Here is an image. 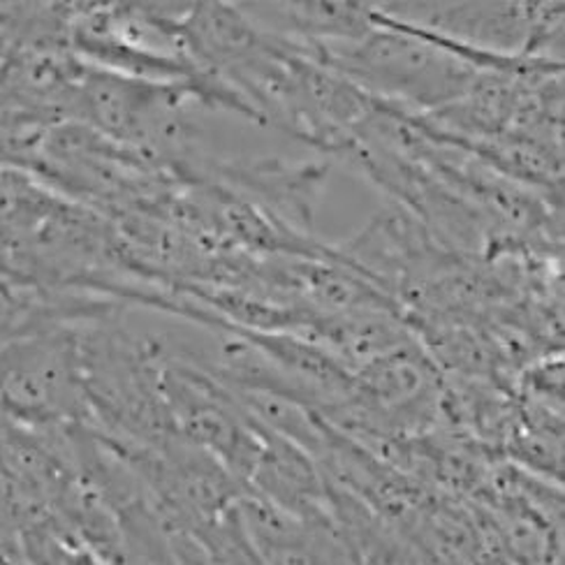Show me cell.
Listing matches in <instances>:
<instances>
[{"instance_id":"cell-4","label":"cell","mask_w":565,"mask_h":565,"mask_svg":"<svg viewBox=\"0 0 565 565\" xmlns=\"http://www.w3.org/2000/svg\"><path fill=\"white\" fill-rule=\"evenodd\" d=\"M280 21L278 35L309 42H360L375 26L364 3H271L253 6Z\"/></svg>"},{"instance_id":"cell-2","label":"cell","mask_w":565,"mask_h":565,"mask_svg":"<svg viewBox=\"0 0 565 565\" xmlns=\"http://www.w3.org/2000/svg\"><path fill=\"white\" fill-rule=\"evenodd\" d=\"M375 10L476 52L563 61V3H383Z\"/></svg>"},{"instance_id":"cell-1","label":"cell","mask_w":565,"mask_h":565,"mask_svg":"<svg viewBox=\"0 0 565 565\" xmlns=\"http://www.w3.org/2000/svg\"><path fill=\"white\" fill-rule=\"evenodd\" d=\"M373 31L360 42H318V63L369 96L413 114H429L463 98L480 73L443 46L394 26L371 6Z\"/></svg>"},{"instance_id":"cell-3","label":"cell","mask_w":565,"mask_h":565,"mask_svg":"<svg viewBox=\"0 0 565 565\" xmlns=\"http://www.w3.org/2000/svg\"><path fill=\"white\" fill-rule=\"evenodd\" d=\"M329 174L324 162L288 164L280 160H216L200 156L193 170L195 183H221L299 234L313 237V211Z\"/></svg>"}]
</instances>
